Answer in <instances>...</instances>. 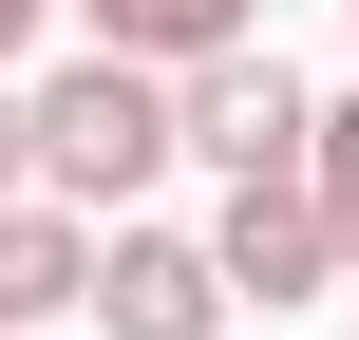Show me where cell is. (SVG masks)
I'll return each mask as SVG.
<instances>
[{
  "instance_id": "obj_8",
  "label": "cell",
  "mask_w": 359,
  "mask_h": 340,
  "mask_svg": "<svg viewBox=\"0 0 359 340\" xmlns=\"http://www.w3.org/2000/svg\"><path fill=\"white\" fill-rule=\"evenodd\" d=\"M19 189H57V170H38V95H0V208H19Z\"/></svg>"
},
{
  "instance_id": "obj_6",
  "label": "cell",
  "mask_w": 359,
  "mask_h": 340,
  "mask_svg": "<svg viewBox=\"0 0 359 340\" xmlns=\"http://www.w3.org/2000/svg\"><path fill=\"white\" fill-rule=\"evenodd\" d=\"M76 19H95L114 57H170V76L227 57V38H265V0H76Z\"/></svg>"
},
{
  "instance_id": "obj_3",
  "label": "cell",
  "mask_w": 359,
  "mask_h": 340,
  "mask_svg": "<svg viewBox=\"0 0 359 340\" xmlns=\"http://www.w3.org/2000/svg\"><path fill=\"white\" fill-rule=\"evenodd\" d=\"M189 151L208 170H322V95L265 38H227V57H189Z\"/></svg>"
},
{
  "instance_id": "obj_7",
  "label": "cell",
  "mask_w": 359,
  "mask_h": 340,
  "mask_svg": "<svg viewBox=\"0 0 359 340\" xmlns=\"http://www.w3.org/2000/svg\"><path fill=\"white\" fill-rule=\"evenodd\" d=\"M322 208H341V265H359V95L322 114Z\"/></svg>"
},
{
  "instance_id": "obj_1",
  "label": "cell",
  "mask_w": 359,
  "mask_h": 340,
  "mask_svg": "<svg viewBox=\"0 0 359 340\" xmlns=\"http://www.w3.org/2000/svg\"><path fill=\"white\" fill-rule=\"evenodd\" d=\"M170 151H189V76H170V57H114V38H95L76 76H38V170H57L76 208H133Z\"/></svg>"
},
{
  "instance_id": "obj_9",
  "label": "cell",
  "mask_w": 359,
  "mask_h": 340,
  "mask_svg": "<svg viewBox=\"0 0 359 340\" xmlns=\"http://www.w3.org/2000/svg\"><path fill=\"white\" fill-rule=\"evenodd\" d=\"M38 19H57V0H0V57H19V38H38Z\"/></svg>"
},
{
  "instance_id": "obj_5",
  "label": "cell",
  "mask_w": 359,
  "mask_h": 340,
  "mask_svg": "<svg viewBox=\"0 0 359 340\" xmlns=\"http://www.w3.org/2000/svg\"><path fill=\"white\" fill-rule=\"evenodd\" d=\"M95 265H114V246H95L76 189H19V208H0V322H19V340H38V322H95Z\"/></svg>"
},
{
  "instance_id": "obj_11",
  "label": "cell",
  "mask_w": 359,
  "mask_h": 340,
  "mask_svg": "<svg viewBox=\"0 0 359 340\" xmlns=\"http://www.w3.org/2000/svg\"><path fill=\"white\" fill-rule=\"evenodd\" d=\"M341 19H359V0H341Z\"/></svg>"
},
{
  "instance_id": "obj_2",
  "label": "cell",
  "mask_w": 359,
  "mask_h": 340,
  "mask_svg": "<svg viewBox=\"0 0 359 340\" xmlns=\"http://www.w3.org/2000/svg\"><path fill=\"white\" fill-rule=\"evenodd\" d=\"M208 246H227V284H246L265 322H284V303H322V284H359L322 170H227V227H208Z\"/></svg>"
},
{
  "instance_id": "obj_10",
  "label": "cell",
  "mask_w": 359,
  "mask_h": 340,
  "mask_svg": "<svg viewBox=\"0 0 359 340\" xmlns=\"http://www.w3.org/2000/svg\"><path fill=\"white\" fill-rule=\"evenodd\" d=\"M0 340H19V322H0Z\"/></svg>"
},
{
  "instance_id": "obj_4",
  "label": "cell",
  "mask_w": 359,
  "mask_h": 340,
  "mask_svg": "<svg viewBox=\"0 0 359 340\" xmlns=\"http://www.w3.org/2000/svg\"><path fill=\"white\" fill-rule=\"evenodd\" d=\"M227 303H246V284H227V246L133 227V208H114V265H95V322H114V340H227Z\"/></svg>"
}]
</instances>
